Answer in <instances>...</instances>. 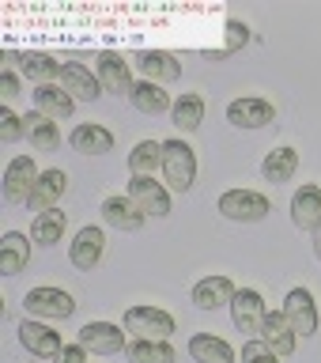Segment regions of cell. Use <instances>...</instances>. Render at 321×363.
Listing matches in <instances>:
<instances>
[{
  "instance_id": "obj_2",
  "label": "cell",
  "mask_w": 321,
  "mask_h": 363,
  "mask_svg": "<svg viewBox=\"0 0 321 363\" xmlns=\"http://www.w3.org/2000/svg\"><path fill=\"white\" fill-rule=\"evenodd\" d=\"M215 208H220L223 220L257 223V220H265V216L272 212V201L265 197V193H257V189H227V193H220Z\"/></svg>"
},
{
  "instance_id": "obj_11",
  "label": "cell",
  "mask_w": 321,
  "mask_h": 363,
  "mask_svg": "<svg viewBox=\"0 0 321 363\" xmlns=\"http://www.w3.org/2000/svg\"><path fill=\"white\" fill-rule=\"evenodd\" d=\"M227 121L235 129H265V125L276 121V106L269 99H257V95H242L227 106Z\"/></svg>"
},
{
  "instance_id": "obj_30",
  "label": "cell",
  "mask_w": 321,
  "mask_h": 363,
  "mask_svg": "<svg viewBox=\"0 0 321 363\" xmlns=\"http://www.w3.org/2000/svg\"><path fill=\"white\" fill-rule=\"evenodd\" d=\"M27 140L34 152H57L61 147V129H57V121H50L45 113H27Z\"/></svg>"
},
{
  "instance_id": "obj_9",
  "label": "cell",
  "mask_w": 321,
  "mask_h": 363,
  "mask_svg": "<svg viewBox=\"0 0 321 363\" xmlns=\"http://www.w3.org/2000/svg\"><path fill=\"white\" fill-rule=\"evenodd\" d=\"M102 254H106V231L102 227H79L76 238L68 242V261L79 269V272H91L102 261Z\"/></svg>"
},
{
  "instance_id": "obj_36",
  "label": "cell",
  "mask_w": 321,
  "mask_h": 363,
  "mask_svg": "<svg viewBox=\"0 0 321 363\" xmlns=\"http://www.w3.org/2000/svg\"><path fill=\"white\" fill-rule=\"evenodd\" d=\"M53 363H87V348L79 345V340H76V345H64L61 352H57Z\"/></svg>"
},
{
  "instance_id": "obj_21",
  "label": "cell",
  "mask_w": 321,
  "mask_h": 363,
  "mask_svg": "<svg viewBox=\"0 0 321 363\" xmlns=\"http://www.w3.org/2000/svg\"><path fill=\"white\" fill-rule=\"evenodd\" d=\"M261 340L276 352L280 359L295 356V348H299V337H295V329L288 325V318H283V311H269L265 318V329H261Z\"/></svg>"
},
{
  "instance_id": "obj_24",
  "label": "cell",
  "mask_w": 321,
  "mask_h": 363,
  "mask_svg": "<svg viewBox=\"0 0 321 363\" xmlns=\"http://www.w3.org/2000/svg\"><path fill=\"white\" fill-rule=\"evenodd\" d=\"M8 57V61H16L19 68H23V76H27V79H34V84H53V79H61V61H53V57L50 53H4Z\"/></svg>"
},
{
  "instance_id": "obj_38",
  "label": "cell",
  "mask_w": 321,
  "mask_h": 363,
  "mask_svg": "<svg viewBox=\"0 0 321 363\" xmlns=\"http://www.w3.org/2000/svg\"><path fill=\"white\" fill-rule=\"evenodd\" d=\"M314 257L321 261V227H317V231H314Z\"/></svg>"
},
{
  "instance_id": "obj_34",
  "label": "cell",
  "mask_w": 321,
  "mask_h": 363,
  "mask_svg": "<svg viewBox=\"0 0 321 363\" xmlns=\"http://www.w3.org/2000/svg\"><path fill=\"white\" fill-rule=\"evenodd\" d=\"M242 363H280V356L261 337H249L246 345H242Z\"/></svg>"
},
{
  "instance_id": "obj_10",
  "label": "cell",
  "mask_w": 321,
  "mask_h": 363,
  "mask_svg": "<svg viewBox=\"0 0 321 363\" xmlns=\"http://www.w3.org/2000/svg\"><path fill=\"white\" fill-rule=\"evenodd\" d=\"M38 174H42V170L34 167L30 155L8 159V167H4V201H8V204H27V197H30V189H34V182H38Z\"/></svg>"
},
{
  "instance_id": "obj_20",
  "label": "cell",
  "mask_w": 321,
  "mask_h": 363,
  "mask_svg": "<svg viewBox=\"0 0 321 363\" xmlns=\"http://www.w3.org/2000/svg\"><path fill=\"white\" fill-rule=\"evenodd\" d=\"M98 212H102V223L113 227V231H140L144 220H147V216L136 208L129 197H106Z\"/></svg>"
},
{
  "instance_id": "obj_15",
  "label": "cell",
  "mask_w": 321,
  "mask_h": 363,
  "mask_svg": "<svg viewBox=\"0 0 321 363\" xmlns=\"http://www.w3.org/2000/svg\"><path fill=\"white\" fill-rule=\"evenodd\" d=\"M61 87H64L76 102H95V99L106 95V91H102V84H98V76L91 72L87 65H79V61H64V68H61Z\"/></svg>"
},
{
  "instance_id": "obj_25",
  "label": "cell",
  "mask_w": 321,
  "mask_h": 363,
  "mask_svg": "<svg viewBox=\"0 0 321 363\" xmlns=\"http://www.w3.org/2000/svg\"><path fill=\"white\" fill-rule=\"evenodd\" d=\"M261 174H265V182H272V186H283V182H291L295 174H299V152L295 147H272V152L265 155V163H261Z\"/></svg>"
},
{
  "instance_id": "obj_22",
  "label": "cell",
  "mask_w": 321,
  "mask_h": 363,
  "mask_svg": "<svg viewBox=\"0 0 321 363\" xmlns=\"http://www.w3.org/2000/svg\"><path fill=\"white\" fill-rule=\"evenodd\" d=\"M68 144H72V152H79V155H106V152H113V133L106 125L87 121V125H76L72 136H68Z\"/></svg>"
},
{
  "instance_id": "obj_5",
  "label": "cell",
  "mask_w": 321,
  "mask_h": 363,
  "mask_svg": "<svg viewBox=\"0 0 321 363\" xmlns=\"http://www.w3.org/2000/svg\"><path fill=\"white\" fill-rule=\"evenodd\" d=\"M265 318H269V306L261 299V291L254 288H238V295L231 299V322L238 333L246 337H261V329H265Z\"/></svg>"
},
{
  "instance_id": "obj_17",
  "label": "cell",
  "mask_w": 321,
  "mask_h": 363,
  "mask_svg": "<svg viewBox=\"0 0 321 363\" xmlns=\"http://www.w3.org/2000/svg\"><path fill=\"white\" fill-rule=\"evenodd\" d=\"M238 295L231 277H204L193 284V306L201 311H220V306H231V299Z\"/></svg>"
},
{
  "instance_id": "obj_32",
  "label": "cell",
  "mask_w": 321,
  "mask_h": 363,
  "mask_svg": "<svg viewBox=\"0 0 321 363\" xmlns=\"http://www.w3.org/2000/svg\"><path fill=\"white\" fill-rule=\"evenodd\" d=\"M170 118H174V125L181 133H197L201 121H204V99L197 95V91H189V95H181L174 102V110H170Z\"/></svg>"
},
{
  "instance_id": "obj_27",
  "label": "cell",
  "mask_w": 321,
  "mask_h": 363,
  "mask_svg": "<svg viewBox=\"0 0 321 363\" xmlns=\"http://www.w3.org/2000/svg\"><path fill=\"white\" fill-rule=\"evenodd\" d=\"M189 356L197 363H235V348L215 333H193L189 337Z\"/></svg>"
},
{
  "instance_id": "obj_14",
  "label": "cell",
  "mask_w": 321,
  "mask_h": 363,
  "mask_svg": "<svg viewBox=\"0 0 321 363\" xmlns=\"http://www.w3.org/2000/svg\"><path fill=\"white\" fill-rule=\"evenodd\" d=\"M68 189V174L64 170H42L38 182H34L30 197H27V208L30 212H50V208H61V197Z\"/></svg>"
},
{
  "instance_id": "obj_31",
  "label": "cell",
  "mask_w": 321,
  "mask_h": 363,
  "mask_svg": "<svg viewBox=\"0 0 321 363\" xmlns=\"http://www.w3.org/2000/svg\"><path fill=\"white\" fill-rule=\"evenodd\" d=\"M64 227H68V216L61 208H50V212H38L30 223V238L38 246H57L64 238Z\"/></svg>"
},
{
  "instance_id": "obj_16",
  "label": "cell",
  "mask_w": 321,
  "mask_h": 363,
  "mask_svg": "<svg viewBox=\"0 0 321 363\" xmlns=\"http://www.w3.org/2000/svg\"><path fill=\"white\" fill-rule=\"evenodd\" d=\"M133 65L140 68L144 79H152V84H170V79L181 76V61L174 53H163V50H140L133 53Z\"/></svg>"
},
{
  "instance_id": "obj_19",
  "label": "cell",
  "mask_w": 321,
  "mask_h": 363,
  "mask_svg": "<svg viewBox=\"0 0 321 363\" xmlns=\"http://www.w3.org/2000/svg\"><path fill=\"white\" fill-rule=\"evenodd\" d=\"M291 223L310 235L321 227V186H303L291 197Z\"/></svg>"
},
{
  "instance_id": "obj_1",
  "label": "cell",
  "mask_w": 321,
  "mask_h": 363,
  "mask_svg": "<svg viewBox=\"0 0 321 363\" xmlns=\"http://www.w3.org/2000/svg\"><path fill=\"white\" fill-rule=\"evenodd\" d=\"M163 182L174 193H189L197 182V152L186 140H163Z\"/></svg>"
},
{
  "instance_id": "obj_8",
  "label": "cell",
  "mask_w": 321,
  "mask_h": 363,
  "mask_svg": "<svg viewBox=\"0 0 321 363\" xmlns=\"http://www.w3.org/2000/svg\"><path fill=\"white\" fill-rule=\"evenodd\" d=\"M283 318L295 329V337H314L317 333V303L310 288H291L283 295Z\"/></svg>"
},
{
  "instance_id": "obj_28",
  "label": "cell",
  "mask_w": 321,
  "mask_h": 363,
  "mask_svg": "<svg viewBox=\"0 0 321 363\" xmlns=\"http://www.w3.org/2000/svg\"><path fill=\"white\" fill-rule=\"evenodd\" d=\"M155 170H163V140H140L129 152V174L155 178Z\"/></svg>"
},
{
  "instance_id": "obj_6",
  "label": "cell",
  "mask_w": 321,
  "mask_h": 363,
  "mask_svg": "<svg viewBox=\"0 0 321 363\" xmlns=\"http://www.w3.org/2000/svg\"><path fill=\"white\" fill-rule=\"evenodd\" d=\"M133 61H125L121 53H113V50H106V53H98V61H95V76H98V84H102V91L106 95H125L129 99L133 95V87H136V79H133V68H129Z\"/></svg>"
},
{
  "instance_id": "obj_23",
  "label": "cell",
  "mask_w": 321,
  "mask_h": 363,
  "mask_svg": "<svg viewBox=\"0 0 321 363\" xmlns=\"http://www.w3.org/2000/svg\"><path fill=\"white\" fill-rule=\"evenodd\" d=\"M30 265V238L23 231H8L0 238V272L4 277H19Z\"/></svg>"
},
{
  "instance_id": "obj_29",
  "label": "cell",
  "mask_w": 321,
  "mask_h": 363,
  "mask_svg": "<svg viewBox=\"0 0 321 363\" xmlns=\"http://www.w3.org/2000/svg\"><path fill=\"white\" fill-rule=\"evenodd\" d=\"M125 356H129V363H178V352L170 340H144V337H133Z\"/></svg>"
},
{
  "instance_id": "obj_35",
  "label": "cell",
  "mask_w": 321,
  "mask_h": 363,
  "mask_svg": "<svg viewBox=\"0 0 321 363\" xmlns=\"http://www.w3.org/2000/svg\"><path fill=\"white\" fill-rule=\"evenodd\" d=\"M246 42H249V27H246V23H238V19H231V23H227V45L220 50V57L235 53V50H242Z\"/></svg>"
},
{
  "instance_id": "obj_3",
  "label": "cell",
  "mask_w": 321,
  "mask_h": 363,
  "mask_svg": "<svg viewBox=\"0 0 321 363\" xmlns=\"http://www.w3.org/2000/svg\"><path fill=\"white\" fill-rule=\"evenodd\" d=\"M121 325H125V333H133V337H144V340H167L170 333L178 329L174 322V314H167L163 306H129L121 318Z\"/></svg>"
},
{
  "instance_id": "obj_26",
  "label": "cell",
  "mask_w": 321,
  "mask_h": 363,
  "mask_svg": "<svg viewBox=\"0 0 321 363\" xmlns=\"http://www.w3.org/2000/svg\"><path fill=\"white\" fill-rule=\"evenodd\" d=\"M129 102H133V106L140 110V113H147V118L174 110V102H170V95L163 91V84H152V79H136V87H133Z\"/></svg>"
},
{
  "instance_id": "obj_7",
  "label": "cell",
  "mask_w": 321,
  "mask_h": 363,
  "mask_svg": "<svg viewBox=\"0 0 321 363\" xmlns=\"http://www.w3.org/2000/svg\"><path fill=\"white\" fill-rule=\"evenodd\" d=\"M121 329L125 325H113V322H87L76 333V340L91 352V356H118V352L129 348V340H125Z\"/></svg>"
},
{
  "instance_id": "obj_37",
  "label": "cell",
  "mask_w": 321,
  "mask_h": 363,
  "mask_svg": "<svg viewBox=\"0 0 321 363\" xmlns=\"http://www.w3.org/2000/svg\"><path fill=\"white\" fill-rule=\"evenodd\" d=\"M0 95H4V99H16V95H19V76L11 72V68H4V72H0Z\"/></svg>"
},
{
  "instance_id": "obj_4",
  "label": "cell",
  "mask_w": 321,
  "mask_h": 363,
  "mask_svg": "<svg viewBox=\"0 0 321 363\" xmlns=\"http://www.w3.org/2000/svg\"><path fill=\"white\" fill-rule=\"evenodd\" d=\"M23 306H27V318H50V322H64L76 311V299L61 288H30L23 295Z\"/></svg>"
},
{
  "instance_id": "obj_18",
  "label": "cell",
  "mask_w": 321,
  "mask_h": 363,
  "mask_svg": "<svg viewBox=\"0 0 321 363\" xmlns=\"http://www.w3.org/2000/svg\"><path fill=\"white\" fill-rule=\"evenodd\" d=\"M34 110L45 113L50 121H68L76 113V99L57 84H42V87H34Z\"/></svg>"
},
{
  "instance_id": "obj_13",
  "label": "cell",
  "mask_w": 321,
  "mask_h": 363,
  "mask_svg": "<svg viewBox=\"0 0 321 363\" xmlns=\"http://www.w3.org/2000/svg\"><path fill=\"white\" fill-rule=\"evenodd\" d=\"M125 197H129L144 216H155V220L170 216V189L163 186V182H155V178H133Z\"/></svg>"
},
{
  "instance_id": "obj_12",
  "label": "cell",
  "mask_w": 321,
  "mask_h": 363,
  "mask_svg": "<svg viewBox=\"0 0 321 363\" xmlns=\"http://www.w3.org/2000/svg\"><path fill=\"white\" fill-rule=\"evenodd\" d=\"M19 345L27 348L30 356H38V359H57V352L64 348V340H61V333H57L53 325L34 322V318H23L19 322Z\"/></svg>"
},
{
  "instance_id": "obj_33",
  "label": "cell",
  "mask_w": 321,
  "mask_h": 363,
  "mask_svg": "<svg viewBox=\"0 0 321 363\" xmlns=\"http://www.w3.org/2000/svg\"><path fill=\"white\" fill-rule=\"evenodd\" d=\"M27 136V118H19L16 110H0V140L4 144H16V140H23Z\"/></svg>"
}]
</instances>
